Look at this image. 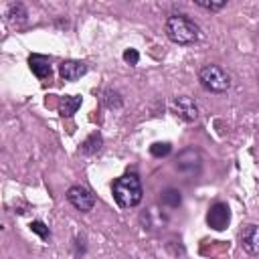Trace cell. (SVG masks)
Returning <instances> with one entry per match:
<instances>
[{
  "label": "cell",
  "mask_w": 259,
  "mask_h": 259,
  "mask_svg": "<svg viewBox=\"0 0 259 259\" xmlns=\"http://www.w3.org/2000/svg\"><path fill=\"white\" fill-rule=\"evenodd\" d=\"M28 65H30V71L38 77V79H47V77H51V61L47 59V57H42V55H32L30 59H28Z\"/></svg>",
  "instance_id": "9"
},
{
  "label": "cell",
  "mask_w": 259,
  "mask_h": 259,
  "mask_svg": "<svg viewBox=\"0 0 259 259\" xmlns=\"http://www.w3.org/2000/svg\"><path fill=\"white\" fill-rule=\"evenodd\" d=\"M170 144L168 142H156V144H152L150 146V152H152V156H156V158H162V156H168L170 154Z\"/></svg>",
  "instance_id": "14"
},
{
  "label": "cell",
  "mask_w": 259,
  "mask_h": 259,
  "mask_svg": "<svg viewBox=\"0 0 259 259\" xmlns=\"http://www.w3.org/2000/svg\"><path fill=\"white\" fill-rule=\"evenodd\" d=\"M101 144H103L101 136H99L97 132H93V134L81 144V150H79V152H81V154H87V156H89V154H95V152L101 148Z\"/></svg>",
  "instance_id": "12"
},
{
  "label": "cell",
  "mask_w": 259,
  "mask_h": 259,
  "mask_svg": "<svg viewBox=\"0 0 259 259\" xmlns=\"http://www.w3.org/2000/svg\"><path fill=\"white\" fill-rule=\"evenodd\" d=\"M30 231L36 233V235H38L40 239H45V241L51 239V231H49V227H47L42 221H32V223H30Z\"/></svg>",
  "instance_id": "15"
},
{
  "label": "cell",
  "mask_w": 259,
  "mask_h": 259,
  "mask_svg": "<svg viewBox=\"0 0 259 259\" xmlns=\"http://www.w3.org/2000/svg\"><path fill=\"white\" fill-rule=\"evenodd\" d=\"M162 202H166V204H170V206H178V204H180V192H176V190H166L164 196H162Z\"/></svg>",
  "instance_id": "16"
},
{
  "label": "cell",
  "mask_w": 259,
  "mask_h": 259,
  "mask_svg": "<svg viewBox=\"0 0 259 259\" xmlns=\"http://www.w3.org/2000/svg\"><path fill=\"white\" fill-rule=\"evenodd\" d=\"M198 81L206 91H212V93H223L231 87L229 73L219 65H204L198 73Z\"/></svg>",
  "instance_id": "3"
},
{
  "label": "cell",
  "mask_w": 259,
  "mask_h": 259,
  "mask_svg": "<svg viewBox=\"0 0 259 259\" xmlns=\"http://www.w3.org/2000/svg\"><path fill=\"white\" fill-rule=\"evenodd\" d=\"M196 4H198V6H202V8H206V10L217 12V10L225 8V4H227V2H204V0H196Z\"/></svg>",
  "instance_id": "18"
},
{
  "label": "cell",
  "mask_w": 259,
  "mask_h": 259,
  "mask_svg": "<svg viewBox=\"0 0 259 259\" xmlns=\"http://www.w3.org/2000/svg\"><path fill=\"white\" fill-rule=\"evenodd\" d=\"M113 198L121 208H132L136 204H140L142 196H144V188L142 182L138 178V174H123L119 176L113 186H111Z\"/></svg>",
  "instance_id": "2"
},
{
  "label": "cell",
  "mask_w": 259,
  "mask_h": 259,
  "mask_svg": "<svg viewBox=\"0 0 259 259\" xmlns=\"http://www.w3.org/2000/svg\"><path fill=\"white\" fill-rule=\"evenodd\" d=\"M229 221H231V210L225 202H217L208 208L206 212V223L208 227H212L214 231H223L229 227Z\"/></svg>",
  "instance_id": "5"
},
{
  "label": "cell",
  "mask_w": 259,
  "mask_h": 259,
  "mask_svg": "<svg viewBox=\"0 0 259 259\" xmlns=\"http://www.w3.org/2000/svg\"><path fill=\"white\" fill-rule=\"evenodd\" d=\"M103 99H105V105L109 107V109H117V107H121V95L117 93V91H113V89H107L105 91V95H103Z\"/></svg>",
  "instance_id": "13"
},
{
  "label": "cell",
  "mask_w": 259,
  "mask_h": 259,
  "mask_svg": "<svg viewBox=\"0 0 259 259\" xmlns=\"http://www.w3.org/2000/svg\"><path fill=\"white\" fill-rule=\"evenodd\" d=\"M241 245L249 255H259V225H247L241 231Z\"/></svg>",
  "instance_id": "8"
},
{
  "label": "cell",
  "mask_w": 259,
  "mask_h": 259,
  "mask_svg": "<svg viewBox=\"0 0 259 259\" xmlns=\"http://www.w3.org/2000/svg\"><path fill=\"white\" fill-rule=\"evenodd\" d=\"M67 200H69L77 210H81V212H89V210H93V206H95V196H93V192H91L89 188L81 186V184H75V186H71V188L67 190Z\"/></svg>",
  "instance_id": "4"
},
{
  "label": "cell",
  "mask_w": 259,
  "mask_h": 259,
  "mask_svg": "<svg viewBox=\"0 0 259 259\" xmlns=\"http://www.w3.org/2000/svg\"><path fill=\"white\" fill-rule=\"evenodd\" d=\"M172 105H174L176 115L182 117L184 121H196V119H198V107H196V103H194L188 95L176 97V99L172 101Z\"/></svg>",
  "instance_id": "6"
},
{
  "label": "cell",
  "mask_w": 259,
  "mask_h": 259,
  "mask_svg": "<svg viewBox=\"0 0 259 259\" xmlns=\"http://www.w3.org/2000/svg\"><path fill=\"white\" fill-rule=\"evenodd\" d=\"M85 73H87V65H85L83 61H73V59H69V61H63V63L59 65V75H61L65 81H77V79H81Z\"/></svg>",
  "instance_id": "7"
},
{
  "label": "cell",
  "mask_w": 259,
  "mask_h": 259,
  "mask_svg": "<svg viewBox=\"0 0 259 259\" xmlns=\"http://www.w3.org/2000/svg\"><path fill=\"white\" fill-rule=\"evenodd\" d=\"M79 107H81V95H67V97H63L61 103H59V111H61L63 117L73 115Z\"/></svg>",
  "instance_id": "10"
},
{
  "label": "cell",
  "mask_w": 259,
  "mask_h": 259,
  "mask_svg": "<svg viewBox=\"0 0 259 259\" xmlns=\"http://www.w3.org/2000/svg\"><path fill=\"white\" fill-rule=\"evenodd\" d=\"M164 30H166V36L176 45H192L200 36L198 24L194 20H190L188 16H184V14L168 16L166 24H164Z\"/></svg>",
  "instance_id": "1"
},
{
  "label": "cell",
  "mask_w": 259,
  "mask_h": 259,
  "mask_svg": "<svg viewBox=\"0 0 259 259\" xmlns=\"http://www.w3.org/2000/svg\"><path fill=\"white\" fill-rule=\"evenodd\" d=\"M123 61H125L127 65H138L140 53H138L136 49H127V51H123Z\"/></svg>",
  "instance_id": "17"
},
{
  "label": "cell",
  "mask_w": 259,
  "mask_h": 259,
  "mask_svg": "<svg viewBox=\"0 0 259 259\" xmlns=\"http://www.w3.org/2000/svg\"><path fill=\"white\" fill-rule=\"evenodd\" d=\"M6 16H8V20L14 24H18V22H24L26 20V16H28V12H26V8H24V4H20V2H12L10 6H8V12H6Z\"/></svg>",
  "instance_id": "11"
}]
</instances>
